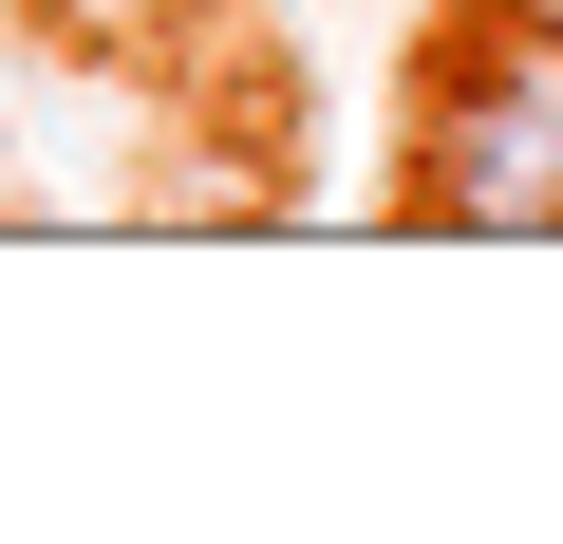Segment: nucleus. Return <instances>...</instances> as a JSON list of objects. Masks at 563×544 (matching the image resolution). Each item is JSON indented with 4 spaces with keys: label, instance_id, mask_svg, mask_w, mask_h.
Listing matches in <instances>:
<instances>
[{
    "label": "nucleus",
    "instance_id": "obj_1",
    "mask_svg": "<svg viewBox=\"0 0 563 544\" xmlns=\"http://www.w3.org/2000/svg\"><path fill=\"white\" fill-rule=\"evenodd\" d=\"M413 207L432 225H563V57H526L507 20H470L413 76Z\"/></svg>",
    "mask_w": 563,
    "mask_h": 544
},
{
    "label": "nucleus",
    "instance_id": "obj_2",
    "mask_svg": "<svg viewBox=\"0 0 563 544\" xmlns=\"http://www.w3.org/2000/svg\"><path fill=\"white\" fill-rule=\"evenodd\" d=\"M38 20H57V38H95V57H151V38H188V20H207V0H38Z\"/></svg>",
    "mask_w": 563,
    "mask_h": 544
},
{
    "label": "nucleus",
    "instance_id": "obj_3",
    "mask_svg": "<svg viewBox=\"0 0 563 544\" xmlns=\"http://www.w3.org/2000/svg\"><path fill=\"white\" fill-rule=\"evenodd\" d=\"M488 20H507V38H526V57H563V0H488Z\"/></svg>",
    "mask_w": 563,
    "mask_h": 544
}]
</instances>
